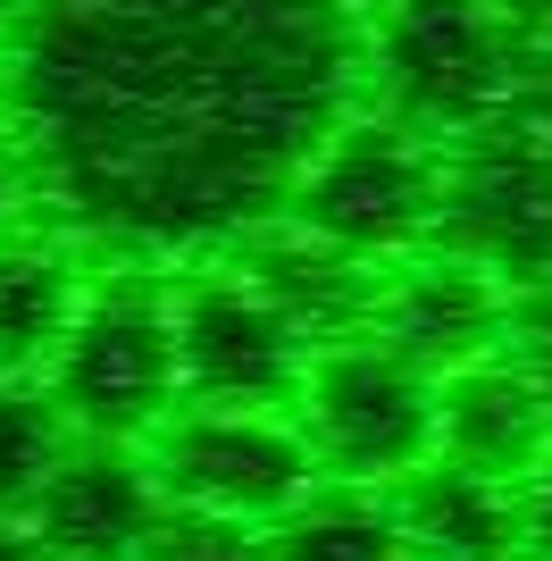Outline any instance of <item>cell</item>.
Returning a JSON list of instances; mask_svg holds the SVG:
<instances>
[{"label":"cell","instance_id":"8fae6325","mask_svg":"<svg viewBox=\"0 0 552 561\" xmlns=\"http://www.w3.org/2000/svg\"><path fill=\"white\" fill-rule=\"evenodd\" d=\"M234 268L294 319L310 344H344V335H377V294H386V260H360L326 234L268 218L234 243Z\"/></svg>","mask_w":552,"mask_h":561},{"label":"cell","instance_id":"5bb4252c","mask_svg":"<svg viewBox=\"0 0 552 561\" xmlns=\"http://www.w3.org/2000/svg\"><path fill=\"white\" fill-rule=\"evenodd\" d=\"M84 310V268L68 243H0V377H43Z\"/></svg>","mask_w":552,"mask_h":561},{"label":"cell","instance_id":"7c38bea8","mask_svg":"<svg viewBox=\"0 0 552 561\" xmlns=\"http://www.w3.org/2000/svg\"><path fill=\"white\" fill-rule=\"evenodd\" d=\"M411 561H528V503L510 478H485L469 461H427L393 486Z\"/></svg>","mask_w":552,"mask_h":561},{"label":"cell","instance_id":"5b68a950","mask_svg":"<svg viewBox=\"0 0 552 561\" xmlns=\"http://www.w3.org/2000/svg\"><path fill=\"white\" fill-rule=\"evenodd\" d=\"M436 369H418L402 344L386 335H344V344L310 352V377L294 394V420L310 436L326 478L352 486H402L411 469H427L444 453L436 420Z\"/></svg>","mask_w":552,"mask_h":561},{"label":"cell","instance_id":"cb8c5ba5","mask_svg":"<svg viewBox=\"0 0 552 561\" xmlns=\"http://www.w3.org/2000/svg\"><path fill=\"white\" fill-rule=\"evenodd\" d=\"M344 9H352V18H360V25H368V18H386L393 0H344Z\"/></svg>","mask_w":552,"mask_h":561},{"label":"cell","instance_id":"ac0fdd59","mask_svg":"<svg viewBox=\"0 0 552 561\" xmlns=\"http://www.w3.org/2000/svg\"><path fill=\"white\" fill-rule=\"evenodd\" d=\"M510 360L528 369V386L544 394V411H552V285H528L519 302H510Z\"/></svg>","mask_w":552,"mask_h":561},{"label":"cell","instance_id":"d6986e66","mask_svg":"<svg viewBox=\"0 0 552 561\" xmlns=\"http://www.w3.org/2000/svg\"><path fill=\"white\" fill-rule=\"evenodd\" d=\"M510 126H519V135H536L552 151V43H536L528 50V76H519V93H510Z\"/></svg>","mask_w":552,"mask_h":561},{"label":"cell","instance_id":"9c48e42d","mask_svg":"<svg viewBox=\"0 0 552 561\" xmlns=\"http://www.w3.org/2000/svg\"><path fill=\"white\" fill-rule=\"evenodd\" d=\"M160 519H168V486L151 469V453L76 436L25 528L50 545V561H142Z\"/></svg>","mask_w":552,"mask_h":561},{"label":"cell","instance_id":"d4e9b609","mask_svg":"<svg viewBox=\"0 0 552 561\" xmlns=\"http://www.w3.org/2000/svg\"><path fill=\"white\" fill-rule=\"evenodd\" d=\"M18 18H25V0H0V34H9Z\"/></svg>","mask_w":552,"mask_h":561},{"label":"cell","instance_id":"277c9868","mask_svg":"<svg viewBox=\"0 0 552 561\" xmlns=\"http://www.w3.org/2000/svg\"><path fill=\"white\" fill-rule=\"evenodd\" d=\"M444 151H452V142L418 135V126H402V117H386V110H352L344 126L326 135V151L301 168L285 218L393 268V260H411V252L436 243Z\"/></svg>","mask_w":552,"mask_h":561},{"label":"cell","instance_id":"e0dca14e","mask_svg":"<svg viewBox=\"0 0 552 561\" xmlns=\"http://www.w3.org/2000/svg\"><path fill=\"white\" fill-rule=\"evenodd\" d=\"M142 561H268V528H252V519H209V512H176V503H168V519H160V537H151Z\"/></svg>","mask_w":552,"mask_h":561},{"label":"cell","instance_id":"4fadbf2b","mask_svg":"<svg viewBox=\"0 0 552 561\" xmlns=\"http://www.w3.org/2000/svg\"><path fill=\"white\" fill-rule=\"evenodd\" d=\"M436 420H444V461H469L485 478H510V486H528V469L552 453V411L510 352H485V360L444 377Z\"/></svg>","mask_w":552,"mask_h":561},{"label":"cell","instance_id":"ba28073f","mask_svg":"<svg viewBox=\"0 0 552 561\" xmlns=\"http://www.w3.org/2000/svg\"><path fill=\"white\" fill-rule=\"evenodd\" d=\"M436 243L478 260L510 294L552 285V151L519 135L510 117L460 135L444 151V218Z\"/></svg>","mask_w":552,"mask_h":561},{"label":"cell","instance_id":"30bf717a","mask_svg":"<svg viewBox=\"0 0 552 561\" xmlns=\"http://www.w3.org/2000/svg\"><path fill=\"white\" fill-rule=\"evenodd\" d=\"M510 294L494 268H478V260L444 252V243H427V252L393 260L386 268V294H377V335L386 344H402L418 360V369H469V360H485V352L510 344Z\"/></svg>","mask_w":552,"mask_h":561},{"label":"cell","instance_id":"3957f363","mask_svg":"<svg viewBox=\"0 0 552 561\" xmlns=\"http://www.w3.org/2000/svg\"><path fill=\"white\" fill-rule=\"evenodd\" d=\"M50 402L68 411L76 436L101 445H142L151 427L184 402L176 369V277H142V260H126V277L84 285L68 344L43 369Z\"/></svg>","mask_w":552,"mask_h":561},{"label":"cell","instance_id":"7402d4cb","mask_svg":"<svg viewBox=\"0 0 552 561\" xmlns=\"http://www.w3.org/2000/svg\"><path fill=\"white\" fill-rule=\"evenodd\" d=\"M0 561H50V545L25 528V519H0Z\"/></svg>","mask_w":552,"mask_h":561},{"label":"cell","instance_id":"52a82bcc","mask_svg":"<svg viewBox=\"0 0 552 561\" xmlns=\"http://www.w3.org/2000/svg\"><path fill=\"white\" fill-rule=\"evenodd\" d=\"M310 335L260 294L234 260L176 277V369L184 402H227V411H294L310 377Z\"/></svg>","mask_w":552,"mask_h":561},{"label":"cell","instance_id":"ffe728a7","mask_svg":"<svg viewBox=\"0 0 552 561\" xmlns=\"http://www.w3.org/2000/svg\"><path fill=\"white\" fill-rule=\"evenodd\" d=\"M519 503H528V561H552V453L528 469Z\"/></svg>","mask_w":552,"mask_h":561},{"label":"cell","instance_id":"2e32d148","mask_svg":"<svg viewBox=\"0 0 552 561\" xmlns=\"http://www.w3.org/2000/svg\"><path fill=\"white\" fill-rule=\"evenodd\" d=\"M68 445H76V427L50 402L43 377H0V519H34Z\"/></svg>","mask_w":552,"mask_h":561},{"label":"cell","instance_id":"9a60e30c","mask_svg":"<svg viewBox=\"0 0 552 561\" xmlns=\"http://www.w3.org/2000/svg\"><path fill=\"white\" fill-rule=\"evenodd\" d=\"M268 561H411L402 512H393V486L319 478V486L268 528Z\"/></svg>","mask_w":552,"mask_h":561},{"label":"cell","instance_id":"603a6c76","mask_svg":"<svg viewBox=\"0 0 552 561\" xmlns=\"http://www.w3.org/2000/svg\"><path fill=\"white\" fill-rule=\"evenodd\" d=\"M494 9H503V18H519L536 43H552V0H494Z\"/></svg>","mask_w":552,"mask_h":561},{"label":"cell","instance_id":"6da1fadb","mask_svg":"<svg viewBox=\"0 0 552 561\" xmlns=\"http://www.w3.org/2000/svg\"><path fill=\"white\" fill-rule=\"evenodd\" d=\"M368 93L344 0H25L0 135L50 227L117 260L234 252Z\"/></svg>","mask_w":552,"mask_h":561},{"label":"cell","instance_id":"8992f818","mask_svg":"<svg viewBox=\"0 0 552 561\" xmlns=\"http://www.w3.org/2000/svg\"><path fill=\"white\" fill-rule=\"evenodd\" d=\"M151 469L176 512H209V519H252L276 528L326 469L310 453L294 411H227V402H176L151 436Z\"/></svg>","mask_w":552,"mask_h":561},{"label":"cell","instance_id":"7a4b0ae2","mask_svg":"<svg viewBox=\"0 0 552 561\" xmlns=\"http://www.w3.org/2000/svg\"><path fill=\"white\" fill-rule=\"evenodd\" d=\"M536 34L494 0H393L368 18V93L377 110L436 142L494 126L528 76Z\"/></svg>","mask_w":552,"mask_h":561},{"label":"cell","instance_id":"44dd1931","mask_svg":"<svg viewBox=\"0 0 552 561\" xmlns=\"http://www.w3.org/2000/svg\"><path fill=\"white\" fill-rule=\"evenodd\" d=\"M18 202H34V185H25V160H18V142L0 135V243H9V227H18Z\"/></svg>","mask_w":552,"mask_h":561}]
</instances>
